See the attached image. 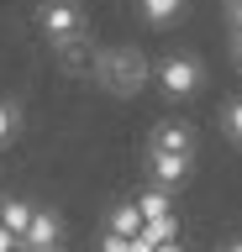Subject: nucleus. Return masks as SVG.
I'll return each mask as SVG.
<instances>
[{
    "label": "nucleus",
    "instance_id": "23",
    "mask_svg": "<svg viewBox=\"0 0 242 252\" xmlns=\"http://www.w3.org/2000/svg\"><path fill=\"white\" fill-rule=\"evenodd\" d=\"M221 252H226V247H221Z\"/></svg>",
    "mask_w": 242,
    "mask_h": 252
},
{
    "label": "nucleus",
    "instance_id": "2",
    "mask_svg": "<svg viewBox=\"0 0 242 252\" xmlns=\"http://www.w3.org/2000/svg\"><path fill=\"white\" fill-rule=\"evenodd\" d=\"M153 79H158L163 100L184 105V100H195V94L206 90V63L195 58V53H163V58L153 63Z\"/></svg>",
    "mask_w": 242,
    "mask_h": 252
},
{
    "label": "nucleus",
    "instance_id": "20",
    "mask_svg": "<svg viewBox=\"0 0 242 252\" xmlns=\"http://www.w3.org/2000/svg\"><path fill=\"white\" fill-rule=\"evenodd\" d=\"M37 252H58V247H37Z\"/></svg>",
    "mask_w": 242,
    "mask_h": 252
},
{
    "label": "nucleus",
    "instance_id": "11",
    "mask_svg": "<svg viewBox=\"0 0 242 252\" xmlns=\"http://www.w3.org/2000/svg\"><path fill=\"white\" fill-rule=\"evenodd\" d=\"M137 205H142V216L147 220H163V216H174V200H169V189H142V194H137Z\"/></svg>",
    "mask_w": 242,
    "mask_h": 252
},
{
    "label": "nucleus",
    "instance_id": "13",
    "mask_svg": "<svg viewBox=\"0 0 242 252\" xmlns=\"http://www.w3.org/2000/svg\"><path fill=\"white\" fill-rule=\"evenodd\" d=\"M142 236H153V242H169V236H179V220L174 216H163V220H147Z\"/></svg>",
    "mask_w": 242,
    "mask_h": 252
},
{
    "label": "nucleus",
    "instance_id": "9",
    "mask_svg": "<svg viewBox=\"0 0 242 252\" xmlns=\"http://www.w3.org/2000/svg\"><path fill=\"white\" fill-rule=\"evenodd\" d=\"M32 216H37V205H27V200H0V220H5V231H27L32 226Z\"/></svg>",
    "mask_w": 242,
    "mask_h": 252
},
{
    "label": "nucleus",
    "instance_id": "1",
    "mask_svg": "<svg viewBox=\"0 0 242 252\" xmlns=\"http://www.w3.org/2000/svg\"><path fill=\"white\" fill-rule=\"evenodd\" d=\"M147 74H153V63H147L142 47H95V84L100 90L121 94V100H132V94H142Z\"/></svg>",
    "mask_w": 242,
    "mask_h": 252
},
{
    "label": "nucleus",
    "instance_id": "6",
    "mask_svg": "<svg viewBox=\"0 0 242 252\" xmlns=\"http://www.w3.org/2000/svg\"><path fill=\"white\" fill-rule=\"evenodd\" d=\"M64 242V216L58 210H37L32 226L21 231V252H37V247H58Z\"/></svg>",
    "mask_w": 242,
    "mask_h": 252
},
{
    "label": "nucleus",
    "instance_id": "17",
    "mask_svg": "<svg viewBox=\"0 0 242 252\" xmlns=\"http://www.w3.org/2000/svg\"><path fill=\"white\" fill-rule=\"evenodd\" d=\"M232 68L242 74V37H232Z\"/></svg>",
    "mask_w": 242,
    "mask_h": 252
},
{
    "label": "nucleus",
    "instance_id": "4",
    "mask_svg": "<svg viewBox=\"0 0 242 252\" xmlns=\"http://www.w3.org/2000/svg\"><path fill=\"white\" fill-rule=\"evenodd\" d=\"M190 168H195V158H184V153H153V147H147V179H153L158 189L190 184Z\"/></svg>",
    "mask_w": 242,
    "mask_h": 252
},
{
    "label": "nucleus",
    "instance_id": "5",
    "mask_svg": "<svg viewBox=\"0 0 242 252\" xmlns=\"http://www.w3.org/2000/svg\"><path fill=\"white\" fill-rule=\"evenodd\" d=\"M147 147H153V153H184V158H195V126L190 121H158L153 131H147Z\"/></svg>",
    "mask_w": 242,
    "mask_h": 252
},
{
    "label": "nucleus",
    "instance_id": "22",
    "mask_svg": "<svg viewBox=\"0 0 242 252\" xmlns=\"http://www.w3.org/2000/svg\"><path fill=\"white\" fill-rule=\"evenodd\" d=\"M0 226H5V220H0Z\"/></svg>",
    "mask_w": 242,
    "mask_h": 252
},
{
    "label": "nucleus",
    "instance_id": "7",
    "mask_svg": "<svg viewBox=\"0 0 242 252\" xmlns=\"http://www.w3.org/2000/svg\"><path fill=\"white\" fill-rule=\"evenodd\" d=\"M137 5V16H142L147 27H174V21H184V11H190V0H132Z\"/></svg>",
    "mask_w": 242,
    "mask_h": 252
},
{
    "label": "nucleus",
    "instance_id": "18",
    "mask_svg": "<svg viewBox=\"0 0 242 252\" xmlns=\"http://www.w3.org/2000/svg\"><path fill=\"white\" fill-rule=\"evenodd\" d=\"M153 252H184V247H179V236H169V242H158Z\"/></svg>",
    "mask_w": 242,
    "mask_h": 252
},
{
    "label": "nucleus",
    "instance_id": "14",
    "mask_svg": "<svg viewBox=\"0 0 242 252\" xmlns=\"http://www.w3.org/2000/svg\"><path fill=\"white\" fill-rule=\"evenodd\" d=\"M100 252H132V236H121V231H105V236H100Z\"/></svg>",
    "mask_w": 242,
    "mask_h": 252
},
{
    "label": "nucleus",
    "instance_id": "19",
    "mask_svg": "<svg viewBox=\"0 0 242 252\" xmlns=\"http://www.w3.org/2000/svg\"><path fill=\"white\" fill-rule=\"evenodd\" d=\"M226 252H242V236H237V242H232V247H226Z\"/></svg>",
    "mask_w": 242,
    "mask_h": 252
},
{
    "label": "nucleus",
    "instance_id": "3",
    "mask_svg": "<svg viewBox=\"0 0 242 252\" xmlns=\"http://www.w3.org/2000/svg\"><path fill=\"white\" fill-rule=\"evenodd\" d=\"M37 32L48 37V47H79L90 37V21H84V5L79 0H42L37 5Z\"/></svg>",
    "mask_w": 242,
    "mask_h": 252
},
{
    "label": "nucleus",
    "instance_id": "8",
    "mask_svg": "<svg viewBox=\"0 0 242 252\" xmlns=\"http://www.w3.org/2000/svg\"><path fill=\"white\" fill-rule=\"evenodd\" d=\"M142 226H147V216H142L137 200L111 205V216H105V231H121V236H142Z\"/></svg>",
    "mask_w": 242,
    "mask_h": 252
},
{
    "label": "nucleus",
    "instance_id": "12",
    "mask_svg": "<svg viewBox=\"0 0 242 252\" xmlns=\"http://www.w3.org/2000/svg\"><path fill=\"white\" fill-rule=\"evenodd\" d=\"M21 137V105L16 100H0V147H11Z\"/></svg>",
    "mask_w": 242,
    "mask_h": 252
},
{
    "label": "nucleus",
    "instance_id": "15",
    "mask_svg": "<svg viewBox=\"0 0 242 252\" xmlns=\"http://www.w3.org/2000/svg\"><path fill=\"white\" fill-rule=\"evenodd\" d=\"M226 32H232V37H242V5H226Z\"/></svg>",
    "mask_w": 242,
    "mask_h": 252
},
{
    "label": "nucleus",
    "instance_id": "10",
    "mask_svg": "<svg viewBox=\"0 0 242 252\" xmlns=\"http://www.w3.org/2000/svg\"><path fill=\"white\" fill-rule=\"evenodd\" d=\"M216 121H221V137L232 142V147H242V94H232V100H226Z\"/></svg>",
    "mask_w": 242,
    "mask_h": 252
},
{
    "label": "nucleus",
    "instance_id": "21",
    "mask_svg": "<svg viewBox=\"0 0 242 252\" xmlns=\"http://www.w3.org/2000/svg\"><path fill=\"white\" fill-rule=\"evenodd\" d=\"M226 5H242V0H226Z\"/></svg>",
    "mask_w": 242,
    "mask_h": 252
},
{
    "label": "nucleus",
    "instance_id": "16",
    "mask_svg": "<svg viewBox=\"0 0 242 252\" xmlns=\"http://www.w3.org/2000/svg\"><path fill=\"white\" fill-rule=\"evenodd\" d=\"M0 252H21V236L5 231V226H0Z\"/></svg>",
    "mask_w": 242,
    "mask_h": 252
}]
</instances>
